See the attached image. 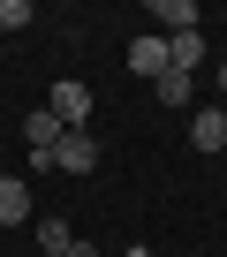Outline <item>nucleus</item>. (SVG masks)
Here are the masks:
<instances>
[{
  "label": "nucleus",
  "mask_w": 227,
  "mask_h": 257,
  "mask_svg": "<svg viewBox=\"0 0 227 257\" xmlns=\"http://www.w3.org/2000/svg\"><path fill=\"white\" fill-rule=\"evenodd\" d=\"M46 113H53L61 128H91V83L61 76V83H53V98H46Z\"/></svg>",
  "instance_id": "f257e3e1"
},
{
  "label": "nucleus",
  "mask_w": 227,
  "mask_h": 257,
  "mask_svg": "<svg viewBox=\"0 0 227 257\" xmlns=\"http://www.w3.org/2000/svg\"><path fill=\"white\" fill-rule=\"evenodd\" d=\"M53 167L61 174H98V137H91V128H68L61 152H53Z\"/></svg>",
  "instance_id": "f03ea898"
},
{
  "label": "nucleus",
  "mask_w": 227,
  "mask_h": 257,
  "mask_svg": "<svg viewBox=\"0 0 227 257\" xmlns=\"http://www.w3.org/2000/svg\"><path fill=\"white\" fill-rule=\"evenodd\" d=\"M189 144L197 152H227V106H197L189 113Z\"/></svg>",
  "instance_id": "7ed1b4c3"
},
{
  "label": "nucleus",
  "mask_w": 227,
  "mask_h": 257,
  "mask_svg": "<svg viewBox=\"0 0 227 257\" xmlns=\"http://www.w3.org/2000/svg\"><path fill=\"white\" fill-rule=\"evenodd\" d=\"M23 219H38L31 212V182L23 174H0V227H23Z\"/></svg>",
  "instance_id": "20e7f679"
},
{
  "label": "nucleus",
  "mask_w": 227,
  "mask_h": 257,
  "mask_svg": "<svg viewBox=\"0 0 227 257\" xmlns=\"http://www.w3.org/2000/svg\"><path fill=\"white\" fill-rule=\"evenodd\" d=\"M61 137H68V128H61V121H53L46 106H38L31 121H23V144H31V159H53V152H61Z\"/></svg>",
  "instance_id": "39448f33"
},
{
  "label": "nucleus",
  "mask_w": 227,
  "mask_h": 257,
  "mask_svg": "<svg viewBox=\"0 0 227 257\" xmlns=\"http://www.w3.org/2000/svg\"><path fill=\"white\" fill-rule=\"evenodd\" d=\"M129 68H137L144 83H159V76H167V31H152V38H137V46H129Z\"/></svg>",
  "instance_id": "423d86ee"
},
{
  "label": "nucleus",
  "mask_w": 227,
  "mask_h": 257,
  "mask_svg": "<svg viewBox=\"0 0 227 257\" xmlns=\"http://www.w3.org/2000/svg\"><path fill=\"white\" fill-rule=\"evenodd\" d=\"M167 68L197 76V68H204V31H174V38H167Z\"/></svg>",
  "instance_id": "0eeeda50"
},
{
  "label": "nucleus",
  "mask_w": 227,
  "mask_h": 257,
  "mask_svg": "<svg viewBox=\"0 0 227 257\" xmlns=\"http://www.w3.org/2000/svg\"><path fill=\"white\" fill-rule=\"evenodd\" d=\"M152 98H159V106H174V113H182V106H197V76H182V68H167V76H159V83H152Z\"/></svg>",
  "instance_id": "6e6552de"
},
{
  "label": "nucleus",
  "mask_w": 227,
  "mask_h": 257,
  "mask_svg": "<svg viewBox=\"0 0 227 257\" xmlns=\"http://www.w3.org/2000/svg\"><path fill=\"white\" fill-rule=\"evenodd\" d=\"M152 23H167V38L174 31H197V0H152Z\"/></svg>",
  "instance_id": "1a4fd4ad"
},
{
  "label": "nucleus",
  "mask_w": 227,
  "mask_h": 257,
  "mask_svg": "<svg viewBox=\"0 0 227 257\" xmlns=\"http://www.w3.org/2000/svg\"><path fill=\"white\" fill-rule=\"evenodd\" d=\"M31 234H38V249H46V257H61V249H68V242H76V234H68V219H61V212H46V219H31Z\"/></svg>",
  "instance_id": "9d476101"
},
{
  "label": "nucleus",
  "mask_w": 227,
  "mask_h": 257,
  "mask_svg": "<svg viewBox=\"0 0 227 257\" xmlns=\"http://www.w3.org/2000/svg\"><path fill=\"white\" fill-rule=\"evenodd\" d=\"M38 8H31V0H0V31H23Z\"/></svg>",
  "instance_id": "9b49d317"
},
{
  "label": "nucleus",
  "mask_w": 227,
  "mask_h": 257,
  "mask_svg": "<svg viewBox=\"0 0 227 257\" xmlns=\"http://www.w3.org/2000/svg\"><path fill=\"white\" fill-rule=\"evenodd\" d=\"M61 257H98V249H91V242H68V249H61Z\"/></svg>",
  "instance_id": "f8f14e48"
},
{
  "label": "nucleus",
  "mask_w": 227,
  "mask_h": 257,
  "mask_svg": "<svg viewBox=\"0 0 227 257\" xmlns=\"http://www.w3.org/2000/svg\"><path fill=\"white\" fill-rule=\"evenodd\" d=\"M212 83H219V91H227V61H219V68H212Z\"/></svg>",
  "instance_id": "ddd939ff"
}]
</instances>
